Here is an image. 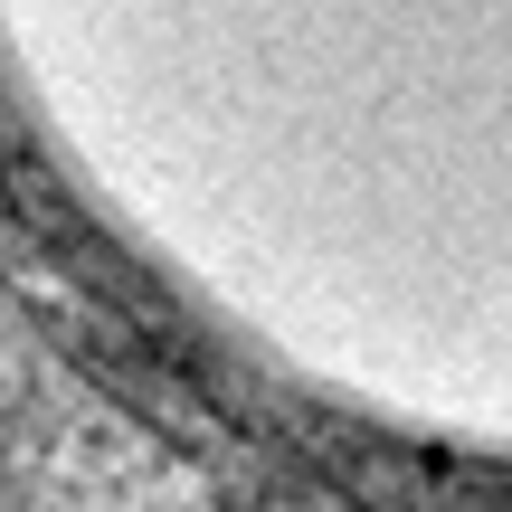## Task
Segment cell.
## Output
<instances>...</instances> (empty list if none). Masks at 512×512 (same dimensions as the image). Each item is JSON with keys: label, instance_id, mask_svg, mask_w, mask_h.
<instances>
[{"label": "cell", "instance_id": "cell-1", "mask_svg": "<svg viewBox=\"0 0 512 512\" xmlns=\"http://www.w3.org/2000/svg\"><path fill=\"white\" fill-rule=\"evenodd\" d=\"M0 86L190 304L512 427V0H0Z\"/></svg>", "mask_w": 512, "mask_h": 512}]
</instances>
